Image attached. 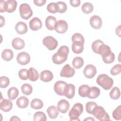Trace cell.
Masks as SVG:
<instances>
[{"label": "cell", "mask_w": 121, "mask_h": 121, "mask_svg": "<svg viewBox=\"0 0 121 121\" xmlns=\"http://www.w3.org/2000/svg\"><path fill=\"white\" fill-rule=\"evenodd\" d=\"M69 52V47L65 45L60 46L57 52L52 57V62L56 64H61L67 60Z\"/></svg>", "instance_id": "cell-1"}, {"label": "cell", "mask_w": 121, "mask_h": 121, "mask_svg": "<svg viewBox=\"0 0 121 121\" xmlns=\"http://www.w3.org/2000/svg\"><path fill=\"white\" fill-rule=\"evenodd\" d=\"M97 84L104 90H108L112 88L113 84V79L107 75L102 74L99 75L96 79Z\"/></svg>", "instance_id": "cell-2"}, {"label": "cell", "mask_w": 121, "mask_h": 121, "mask_svg": "<svg viewBox=\"0 0 121 121\" xmlns=\"http://www.w3.org/2000/svg\"><path fill=\"white\" fill-rule=\"evenodd\" d=\"M83 112V106L81 103L75 104L70 110L69 115L70 118V121H80L79 116Z\"/></svg>", "instance_id": "cell-3"}, {"label": "cell", "mask_w": 121, "mask_h": 121, "mask_svg": "<svg viewBox=\"0 0 121 121\" xmlns=\"http://www.w3.org/2000/svg\"><path fill=\"white\" fill-rule=\"evenodd\" d=\"M92 114L97 119L101 121L110 120L109 115L105 111L104 109L101 106H98L97 105L93 110Z\"/></svg>", "instance_id": "cell-4"}, {"label": "cell", "mask_w": 121, "mask_h": 121, "mask_svg": "<svg viewBox=\"0 0 121 121\" xmlns=\"http://www.w3.org/2000/svg\"><path fill=\"white\" fill-rule=\"evenodd\" d=\"M19 11L21 17L24 19H28L33 15V11L27 3L21 4L19 6Z\"/></svg>", "instance_id": "cell-5"}, {"label": "cell", "mask_w": 121, "mask_h": 121, "mask_svg": "<svg viewBox=\"0 0 121 121\" xmlns=\"http://www.w3.org/2000/svg\"><path fill=\"white\" fill-rule=\"evenodd\" d=\"M43 44L49 50H54L58 46V41L52 36H47L43 40Z\"/></svg>", "instance_id": "cell-6"}, {"label": "cell", "mask_w": 121, "mask_h": 121, "mask_svg": "<svg viewBox=\"0 0 121 121\" xmlns=\"http://www.w3.org/2000/svg\"><path fill=\"white\" fill-rule=\"evenodd\" d=\"M96 67L92 64L87 65L83 71L84 75L85 77L89 79L93 78L96 75Z\"/></svg>", "instance_id": "cell-7"}, {"label": "cell", "mask_w": 121, "mask_h": 121, "mask_svg": "<svg viewBox=\"0 0 121 121\" xmlns=\"http://www.w3.org/2000/svg\"><path fill=\"white\" fill-rule=\"evenodd\" d=\"M68 28V25L67 22L64 20H59L57 21L54 27L55 31L59 34L65 33Z\"/></svg>", "instance_id": "cell-8"}, {"label": "cell", "mask_w": 121, "mask_h": 121, "mask_svg": "<svg viewBox=\"0 0 121 121\" xmlns=\"http://www.w3.org/2000/svg\"><path fill=\"white\" fill-rule=\"evenodd\" d=\"M13 107L12 102L9 99H5L3 98L1 94V98L0 101V109L1 111L8 112L10 111Z\"/></svg>", "instance_id": "cell-9"}, {"label": "cell", "mask_w": 121, "mask_h": 121, "mask_svg": "<svg viewBox=\"0 0 121 121\" xmlns=\"http://www.w3.org/2000/svg\"><path fill=\"white\" fill-rule=\"evenodd\" d=\"M17 60L19 64L25 65L29 63L30 61V56L27 52H22L17 54Z\"/></svg>", "instance_id": "cell-10"}, {"label": "cell", "mask_w": 121, "mask_h": 121, "mask_svg": "<svg viewBox=\"0 0 121 121\" xmlns=\"http://www.w3.org/2000/svg\"><path fill=\"white\" fill-rule=\"evenodd\" d=\"M75 72L74 68L71 67L69 64H66L62 68L60 72V76L62 77L71 78L74 75Z\"/></svg>", "instance_id": "cell-11"}, {"label": "cell", "mask_w": 121, "mask_h": 121, "mask_svg": "<svg viewBox=\"0 0 121 121\" xmlns=\"http://www.w3.org/2000/svg\"><path fill=\"white\" fill-rule=\"evenodd\" d=\"M67 85L66 82L63 81H58L54 85V90L59 95H64V90Z\"/></svg>", "instance_id": "cell-12"}, {"label": "cell", "mask_w": 121, "mask_h": 121, "mask_svg": "<svg viewBox=\"0 0 121 121\" xmlns=\"http://www.w3.org/2000/svg\"><path fill=\"white\" fill-rule=\"evenodd\" d=\"M90 26L94 29H99L102 26L101 18L97 15H94L91 17L89 20Z\"/></svg>", "instance_id": "cell-13"}, {"label": "cell", "mask_w": 121, "mask_h": 121, "mask_svg": "<svg viewBox=\"0 0 121 121\" xmlns=\"http://www.w3.org/2000/svg\"><path fill=\"white\" fill-rule=\"evenodd\" d=\"M29 26L32 30L36 31L42 28V23L41 20L38 17H35L29 21Z\"/></svg>", "instance_id": "cell-14"}, {"label": "cell", "mask_w": 121, "mask_h": 121, "mask_svg": "<svg viewBox=\"0 0 121 121\" xmlns=\"http://www.w3.org/2000/svg\"><path fill=\"white\" fill-rule=\"evenodd\" d=\"M69 104L68 101L65 99H61L58 103L57 110L62 113H65L69 110Z\"/></svg>", "instance_id": "cell-15"}, {"label": "cell", "mask_w": 121, "mask_h": 121, "mask_svg": "<svg viewBox=\"0 0 121 121\" xmlns=\"http://www.w3.org/2000/svg\"><path fill=\"white\" fill-rule=\"evenodd\" d=\"M75 94V86L74 85L69 84L67 85L64 93V95L68 99H72Z\"/></svg>", "instance_id": "cell-16"}, {"label": "cell", "mask_w": 121, "mask_h": 121, "mask_svg": "<svg viewBox=\"0 0 121 121\" xmlns=\"http://www.w3.org/2000/svg\"><path fill=\"white\" fill-rule=\"evenodd\" d=\"M72 42L71 48L73 52L76 54L82 53L84 50V43L79 41H76Z\"/></svg>", "instance_id": "cell-17"}, {"label": "cell", "mask_w": 121, "mask_h": 121, "mask_svg": "<svg viewBox=\"0 0 121 121\" xmlns=\"http://www.w3.org/2000/svg\"><path fill=\"white\" fill-rule=\"evenodd\" d=\"M40 80L45 82H50L53 79V76L52 73L49 70L42 71L40 74Z\"/></svg>", "instance_id": "cell-18"}, {"label": "cell", "mask_w": 121, "mask_h": 121, "mask_svg": "<svg viewBox=\"0 0 121 121\" xmlns=\"http://www.w3.org/2000/svg\"><path fill=\"white\" fill-rule=\"evenodd\" d=\"M15 30L17 34L23 35L26 33L28 30V28L26 24L24 22L20 21L17 22L15 27Z\"/></svg>", "instance_id": "cell-19"}, {"label": "cell", "mask_w": 121, "mask_h": 121, "mask_svg": "<svg viewBox=\"0 0 121 121\" xmlns=\"http://www.w3.org/2000/svg\"><path fill=\"white\" fill-rule=\"evenodd\" d=\"M12 46L17 50H21L24 48L25 46V43L21 38L17 37L13 39L12 41Z\"/></svg>", "instance_id": "cell-20"}, {"label": "cell", "mask_w": 121, "mask_h": 121, "mask_svg": "<svg viewBox=\"0 0 121 121\" xmlns=\"http://www.w3.org/2000/svg\"><path fill=\"white\" fill-rule=\"evenodd\" d=\"M56 23V19L53 16H49L47 17L45 19V26L49 30H53L54 29Z\"/></svg>", "instance_id": "cell-21"}, {"label": "cell", "mask_w": 121, "mask_h": 121, "mask_svg": "<svg viewBox=\"0 0 121 121\" xmlns=\"http://www.w3.org/2000/svg\"><path fill=\"white\" fill-rule=\"evenodd\" d=\"M100 94V89L96 86H92L90 87L87 95V97L89 99H95L98 97Z\"/></svg>", "instance_id": "cell-22"}, {"label": "cell", "mask_w": 121, "mask_h": 121, "mask_svg": "<svg viewBox=\"0 0 121 121\" xmlns=\"http://www.w3.org/2000/svg\"><path fill=\"white\" fill-rule=\"evenodd\" d=\"M29 103V102L28 99L25 96H20L16 101L17 105L20 108H25L27 107Z\"/></svg>", "instance_id": "cell-23"}, {"label": "cell", "mask_w": 121, "mask_h": 121, "mask_svg": "<svg viewBox=\"0 0 121 121\" xmlns=\"http://www.w3.org/2000/svg\"><path fill=\"white\" fill-rule=\"evenodd\" d=\"M17 6V2L15 0H8L6 1V12L12 13L15 11Z\"/></svg>", "instance_id": "cell-24"}, {"label": "cell", "mask_w": 121, "mask_h": 121, "mask_svg": "<svg viewBox=\"0 0 121 121\" xmlns=\"http://www.w3.org/2000/svg\"><path fill=\"white\" fill-rule=\"evenodd\" d=\"M13 52L10 49H5L2 51L1 53L2 58L6 61H9L13 59Z\"/></svg>", "instance_id": "cell-25"}, {"label": "cell", "mask_w": 121, "mask_h": 121, "mask_svg": "<svg viewBox=\"0 0 121 121\" xmlns=\"http://www.w3.org/2000/svg\"><path fill=\"white\" fill-rule=\"evenodd\" d=\"M47 112L49 117L52 119H56L59 115L58 111L57 108L54 105L49 106L47 109Z\"/></svg>", "instance_id": "cell-26"}, {"label": "cell", "mask_w": 121, "mask_h": 121, "mask_svg": "<svg viewBox=\"0 0 121 121\" xmlns=\"http://www.w3.org/2000/svg\"><path fill=\"white\" fill-rule=\"evenodd\" d=\"M28 70V78L32 81H35L39 78V74L38 71L35 68L31 67Z\"/></svg>", "instance_id": "cell-27"}, {"label": "cell", "mask_w": 121, "mask_h": 121, "mask_svg": "<svg viewBox=\"0 0 121 121\" xmlns=\"http://www.w3.org/2000/svg\"><path fill=\"white\" fill-rule=\"evenodd\" d=\"M7 94L9 99L10 100H13L18 96L19 91L17 88L15 87H11L8 90Z\"/></svg>", "instance_id": "cell-28"}, {"label": "cell", "mask_w": 121, "mask_h": 121, "mask_svg": "<svg viewBox=\"0 0 121 121\" xmlns=\"http://www.w3.org/2000/svg\"><path fill=\"white\" fill-rule=\"evenodd\" d=\"M30 106L32 108L35 110H38L43 108V101L40 99L38 98H35L32 100L30 104Z\"/></svg>", "instance_id": "cell-29"}, {"label": "cell", "mask_w": 121, "mask_h": 121, "mask_svg": "<svg viewBox=\"0 0 121 121\" xmlns=\"http://www.w3.org/2000/svg\"><path fill=\"white\" fill-rule=\"evenodd\" d=\"M84 60L80 57H76L72 60V65L74 68L77 69H80L84 65Z\"/></svg>", "instance_id": "cell-30"}, {"label": "cell", "mask_w": 121, "mask_h": 121, "mask_svg": "<svg viewBox=\"0 0 121 121\" xmlns=\"http://www.w3.org/2000/svg\"><path fill=\"white\" fill-rule=\"evenodd\" d=\"M90 87L87 85H82L78 88V94L82 97H87Z\"/></svg>", "instance_id": "cell-31"}, {"label": "cell", "mask_w": 121, "mask_h": 121, "mask_svg": "<svg viewBox=\"0 0 121 121\" xmlns=\"http://www.w3.org/2000/svg\"><path fill=\"white\" fill-rule=\"evenodd\" d=\"M121 95L120 89L116 86L113 87L110 92V96L113 100L118 99Z\"/></svg>", "instance_id": "cell-32"}, {"label": "cell", "mask_w": 121, "mask_h": 121, "mask_svg": "<svg viewBox=\"0 0 121 121\" xmlns=\"http://www.w3.org/2000/svg\"><path fill=\"white\" fill-rule=\"evenodd\" d=\"M81 9L84 13L89 14L93 11L94 9V6L90 2H85L82 6Z\"/></svg>", "instance_id": "cell-33"}, {"label": "cell", "mask_w": 121, "mask_h": 121, "mask_svg": "<svg viewBox=\"0 0 121 121\" xmlns=\"http://www.w3.org/2000/svg\"><path fill=\"white\" fill-rule=\"evenodd\" d=\"M21 91L22 93L26 95H30L33 91V88L31 85L28 84H24L21 86Z\"/></svg>", "instance_id": "cell-34"}, {"label": "cell", "mask_w": 121, "mask_h": 121, "mask_svg": "<svg viewBox=\"0 0 121 121\" xmlns=\"http://www.w3.org/2000/svg\"><path fill=\"white\" fill-rule=\"evenodd\" d=\"M34 121H43L47 120V117L45 113L43 112H37L34 115Z\"/></svg>", "instance_id": "cell-35"}, {"label": "cell", "mask_w": 121, "mask_h": 121, "mask_svg": "<svg viewBox=\"0 0 121 121\" xmlns=\"http://www.w3.org/2000/svg\"><path fill=\"white\" fill-rule=\"evenodd\" d=\"M47 10L51 13H56L58 12V5L57 3L51 2L47 6Z\"/></svg>", "instance_id": "cell-36"}, {"label": "cell", "mask_w": 121, "mask_h": 121, "mask_svg": "<svg viewBox=\"0 0 121 121\" xmlns=\"http://www.w3.org/2000/svg\"><path fill=\"white\" fill-rule=\"evenodd\" d=\"M9 79L5 76H2L0 78V87L1 88L7 87L9 84Z\"/></svg>", "instance_id": "cell-37"}, {"label": "cell", "mask_w": 121, "mask_h": 121, "mask_svg": "<svg viewBox=\"0 0 121 121\" xmlns=\"http://www.w3.org/2000/svg\"><path fill=\"white\" fill-rule=\"evenodd\" d=\"M19 78L23 80H26L28 78V70L25 69H21L18 73Z\"/></svg>", "instance_id": "cell-38"}, {"label": "cell", "mask_w": 121, "mask_h": 121, "mask_svg": "<svg viewBox=\"0 0 121 121\" xmlns=\"http://www.w3.org/2000/svg\"><path fill=\"white\" fill-rule=\"evenodd\" d=\"M112 117L116 120H121V105H119L112 112Z\"/></svg>", "instance_id": "cell-39"}, {"label": "cell", "mask_w": 121, "mask_h": 121, "mask_svg": "<svg viewBox=\"0 0 121 121\" xmlns=\"http://www.w3.org/2000/svg\"><path fill=\"white\" fill-rule=\"evenodd\" d=\"M58 5V12L60 13H63L67 10V6L66 4L62 1H58L57 2Z\"/></svg>", "instance_id": "cell-40"}, {"label": "cell", "mask_w": 121, "mask_h": 121, "mask_svg": "<svg viewBox=\"0 0 121 121\" xmlns=\"http://www.w3.org/2000/svg\"><path fill=\"white\" fill-rule=\"evenodd\" d=\"M97 104L94 102H88L86 104V110L87 113L92 114V112L94 108Z\"/></svg>", "instance_id": "cell-41"}, {"label": "cell", "mask_w": 121, "mask_h": 121, "mask_svg": "<svg viewBox=\"0 0 121 121\" xmlns=\"http://www.w3.org/2000/svg\"><path fill=\"white\" fill-rule=\"evenodd\" d=\"M121 65L120 64H117L115 65L110 70L111 74L113 75H117L121 73Z\"/></svg>", "instance_id": "cell-42"}, {"label": "cell", "mask_w": 121, "mask_h": 121, "mask_svg": "<svg viewBox=\"0 0 121 121\" xmlns=\"http://www.w3.org/2000/svg\"><path fill=\"white\" fill-rule=\"evenodd\" d=\"M104 62L106 64H110L113 62L115 60V55L112 52L108 56L102 58Z\"/></svg>", "instance_id": "cell-43"}, {"label": "cell", "mask_w": 121, "mask_h": 121, "mask_svg": "<svg viewBox=\"0 0 121 121\" xmlns=\"http://www.w3.org/2000/svg\"><path fill=\"white\" fill-rule=\"evenodd\" d=\"M72 41H81L82 42L85 43V39L83 37V36L80 33H75L72 36Z\"/></svg>", "instance_id": "cell-44"}, {"label": "cell", "mask_w": 121, "mask_h": 121, "mask_svg": "<svg viewBox=\"0 0 121 121\" xmlns=\"http://www.w3.org/2000/svg\"><path fill=\"white\" fill-rule=\"evenodd\" d=\"M103 43H104V42L102 40H99V39H97V40L95 41L94 42H93V43L92 44V46H91L92 49L93 51L95 53H96L98 48Z\"/></svg>", "instance_id": "cell-45"}, {"label": "cell", "mask_w": 121, "mask_h": 121, "mask_svg": "<svg viewBox=\"0 0 121 121\" xmlns=\"http://www.w3.org/2000/svg\"><path fill=\"white\" fill-rule=\"evenodd\" d=\"M6 11V1H0V12L3 13Z\"/></svg>", "instance_id": "cell-46"}, {"label": "cell", "mask_w": 121, "mask_h": 121, "mask_svg": "<svg viewBox=\"0 0 121 121\" xmlns=\"http://www.w3.org/2000/svg\"><path fill=\"white\" fill-rule=\"evenodd\" d=\"M46 2V0H34V4L35 5L39 7L44 5Z\"/></svg>", "instance_id": "cell-47"}, {"label": "cell", "mask_w": 121, "mask_h": 121, "mask_svg": "<svg viewBox=\"0 0 121 121\" xmlns=\"http://www.w3.org/2000/svg\"><path fill=\"white\" fill-rule=\"evenodd\" d=\"M69 2L72 7H77L80 5L81 1L80 0H70Z\"/></svg>", "instance_id": "cell-48"}, {"label": "cell", "mask_w": 121, "mask_h": 121, "mask_svg": "<svg viewBox=\"0 0 121 121\" xmlns=\"http://www.w3.org/2000/svg\"><path fill=\"white\" fill-rule=\"evenodd\" d=\"M115 32H116V35H118V36H120V34H121V25L119 26L118 27H116Z\"/></svg>", "instance_id": "cell-49"}, {"label": "cell", "mask_w": 121, "mask_h": 121, "mask_svg": "<svg viewBox=\"0 0 121 121\" xmlns=\"http://www.w3.org/2000/svg\"><path fill=\"white\" fill-rule=\"evenodd\" d=\"M0 24L1 27H2L5 25V19L2 16H0Z\"/></svg>", "instance_id": "cell-50"}, {"label": "cell", "mask_w": 121, "mask_h": 121, "mask_svg": "<svg viewBox=\"0 0 121 121\" xmlns=\"http://www.w3.org/2000/svg\"><path fill=\"white\" fill-rule=\"evenodd\" d=\"M21 120L17 116H12L10 119V121H20Z\"/></svg>", "instance_id": "cell-51"}, {"label": "cell", "mask_w": 121, "mask_h": 121, "mask_svg": "<svg viewBox=\"0 0 121 121\" xmlns=\"http://www.w3.org/2000/svg\"><path fill=\"white\" fill-rule=\"evenodd\" d=\"M84 121H95V119H93V118H91V117H89L88 118L85 119L84 120Z\"/></svg>", "instance_id": "cell-52"}]
</instances>
